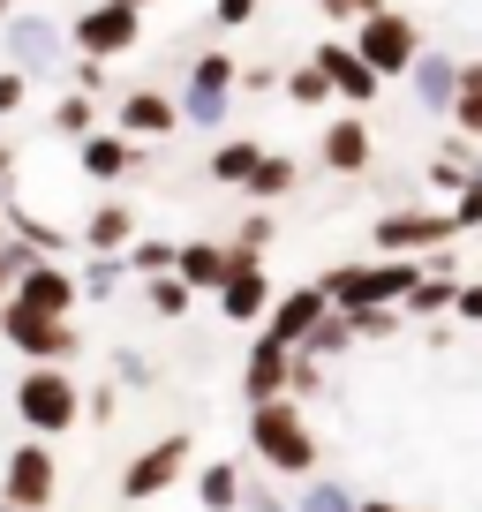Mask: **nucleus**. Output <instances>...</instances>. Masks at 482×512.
<instances>
[{
  "mask_svg": "<svg viewBox=\"0 0 482 512\" xmlns=\"http://www.w3.org/2000/svg\"><path fill=\"white\" fill-rule=\"evenodd\" d=\"M415 279H422L415 256H354V264H324L309 287L324 294V309L354 317V309H400Z\"/></svg>",
  "mask_w": 482,
  "mask_h": 512,
  "instance_id": "1",
  "label": "nucleus"
},
{
  "mask_svg": "<svg viewBox=\"0 0 482 512\" xmlns=\"http://www.w3.org/2000/svg\"><path fill=\"white\" fill-rule=\"evenodd\" d=\"M241 437H249V460L272 467V475H287V482H309L324 467V445H317V430H309V407H294V400L249 407Z\"/></svg>",
  "mask_w": 482,
  "mask_h": 512,
  "instance_id": "2",
  "label": "nucleus"
},
{
  "mask_svg": "<svg viewBox=\"0 0 482 512\" xmlns=\"http://www.w3.org/2000/svg\"><path fill=\"white\" fill-rule=\"evenodd\" d=\"M16 422L31 437H68V430H83V384H76V369H23L16 377Z\"/></svg>",
  "mask_w": 482,
  "mask_h": 512,
  "instance_id": "3",
  "label": "nucleus"
},
{
  "mask_svg": "<svg viewBox=\"0 0 482 512\" xmlns=\"http://www.w3.org/2000/svg\"><path fill=\"white\" fill-rule=\"evenodd\" d=\"M347 46L362 53V68H370L377 83H407V68L422 61V23L400 16V8H377V16H362L347 31Z\"/></svg>",
  "mask_w": 482,
  "mask_h": 512,
  "instance_id": "4",
  "label": "nucleus"
},
{
  "mask_svg": "<svg viewBox=\"0 0 482 512\" xmlns=\"http://www.w3.org/2000/svg\"><path fill=\"white\" fill-rule=\"evenodd\" d=\"M0 339H8L31 369L83 362V324L76 317H38V309H23V302H0Z\"/></svg>",
  "mask_w": 482,
  "mask_h": 512,
  "instance_id": "5",
  "label": "nucleus"
},
{
  "mask_svg": "<svg viewBox=\"0 0 482 512\" xmlns=\"http://www.w3.org/2000/svg\"><path fill=\"white\" fill-rule=\"evenodd\" d=\"M234 76H241V61L234 53H219V46H204L189 61V76H181V91H174V106H181V128H226V113H234Z\"/></svg>",
  "mask_w": 482,
  "mask_h": 512,
  "instance_id": "6",
  "label": "nucleus"
},
{
  "mask_svg": "<svg viewBox=\"0 0 482 512\" xmlns=\"http://www.w3.org/2000/svg\"><path fill=\"white\" fill-rule=\"evenodd\" d=\"M181 475H196V437L166 430V437H151L144 452H129V467H121V497H129V505H151V497H166Z\"/></svg>",
  "mask_w": 482,
  "mask_h": 512,
  "instance_id": "7",
  "label": "nucleus"
},
{
  "mask_svg": "<svg viewBox=\"0 0 482 512\" xmlns=\"http://www.w3.org/2000/svg\"><path fill=\"white\" fill-rule=\"evenodd\" d=\"M53 497H61V460H53L46 437H23V445L0 460V505H16V512H46Z\"/></svg>",
  "mask_w": 482,
  "mask_h": 512,
  "instance_id": "8",
  "label": "nucleus"
},
{
  "mask_svg": "<svg viewBox=\"0 0 482 512\" xmlns=\"http://www.w3.org/2000/svg\"><path fill=\"white\" fill-rule=\"evenodd\" d=\"M370 241H377V256H430V249H445V241H460V234H452L445 204H392V211H377Z\"/></svg>",
  "mask_w": 482,
  "mask_h": 512,
  "instance_id": "9",
  "label": "nucleus"
},
{
  "mask_svg": "<svg viewBox=\"0 0 482 512\" xmlns=\"http://www.w3.org/2000/svg\"><path fill=\"white\" fill-rule=\"evenodd\" d=\"M0 31H8V68H23V76L68 68V23H53L46 8H16Z\"/></svg>",
  "mask_w": 482,
  "mask_h": 512,
  "instance_id": "10",
  "label": "nucleus"
},
{
  "mask_svg": "<svg viewBox=\"0 0 482 512\" xmlns=\"http://www.w3.org/2000/svg\"><path fill=\"white\" fill-rule=\"evenodd\" d=\"M144 46V16H129V8H113V0H91L76 23H68V53H83V61H121V53Z\"/></svg>",
  "mask_w": 482,
  "mask_h": 512,
  "instance_id": "11",
  "label": "nucleus"
},
{
  "mask_svg": "<svg viewBox=\"0 0 482 512\" xmlns=\"http://www.w3.org/2000/svg\"><path fill=\"white\" fill-rule=\"evenodd\" d=\"M113 136H129V144H166V136H181V106L174 91H159V83H129V91L113 98Z\"/></svg>",
  "mask_w": 482,
  "mask_h": 512,
  "instance_id": "12",
  "label": "nucleus"
},
{
  "mask_svg": "<svg viewBox=\"0 0 482 512\" xmlns=\"http://www.w3.org/2000/svg\"><path fill=\"white\" fill-rule=\"evenodd\" d=\"M309 61L324 68V83H332V98H339L347 113H370V106H377V91H385V83L362 68V53H354L347 38H317V46H309Z\"/></svg>",
  "mask_w": 482,
  "mask_h": 512,
  "instance_id": "13",
  "label": "nucleus"
},
{
  "mask_svg": "<svg viewBox=\"0 0 482 512\" xmlns=\"http://www.w3.org/2000/svg\"><path fill=\"white\" fill-rule=\"evenodd\" d=\"M8 302L38 309V317H76V309H83V294H76V264H53V256H38L31 272L16 279V294H8Z\"/></svg>",
  "mask_w": 482,
  "mask_h": 512,
  "instance_id": "14",
  "label": "nucleus"
},
{
  "mask_svg": "<svg viewBox=\"0 0 482 512\" xmlns=\"http://www.w3.org/2000/svg\"><path fill=\"white\" fill-rule=\"evenodd\" d=\"M317 159L332 166V174H370V166H377L370 121H362V113H332V121H324V136H317Z\"/></svg>",
  "mask_w": 482,
  "mask_h": 512,
  "instance_id": "15",
  "label": "nucleus"
},
{
  "mask_svg": "<svg viewBox=\"0 0 482 512\" xmlns=\"http://www.w3.org/2000/svg\"><path fill=\"white\" fill-rule=\"evenodd\" d=\"M136 234H144V226H136V204L129 196H106V204H91V219L76 226V256H121Z\"/></svg>",
  "mask_w": 482,
  "mask_h": 512,
  "instance_id": "16",
  "label": "nucleus"
},
{
  "mask_svg": "<svg viewBox=\"0 0 482 512\" xmlns=\"http://www.w3.org/2000/svg\"><path fill=\"white\" fill-rule=\"evenodd\" d=\"M317 317H324V294H317V287H287V294H272V309H264L257 332L272 339V347H287V354H294L309 332H317Z\"/></svg>",
  "mask_w": 482,
  "mask_h": 512,
  "instance_id": "17",
  "label": "nucleus"
},
{
  "mask_svg": "<svg viewBox=\"0 0 482 512\" xmlns=\"http://www.w3.org/2000/svg\"><path fill=\"white\" fill-rule=\"evenodd\" d=\"M144 159H151V151L129 144V136H113V128H91V136L76 144L83 181H129V174H144Z\"/></svg>",
  "mask_w": 482,
  "mask_h": 512,
  "instance_id": "18",
  "label": "nucleus"
},
{
  "mask_svg": "<svg viewBox=\"0 0 482 512\" xmlns=\"http://www.w3.org/2000/svg\"><path fill=\"white\" fill-rule=\"evenodd\" d=\"M211 302H219L226 324H264V309H272V264H234Z\"/></svg>",
  "mask_w": 482,
  "mask_h": 512,
  "instance_id": "19",
  "label": "nucleus"
},
{
  "mask_svg": "<svg viewBox=\"0 0 482 512\" xmlns=\"http://www.w3.org/2000/svg\"><path fill=\"white\" fill-rule=\"evenodd\" d=\"M287 362L294 354L287 347H272V339H249V362H241V400L249 407H272V400H287Z\"/></svg>",
  "mask_w": 482,
  "mask_h": 512,
  "instance_id": "20",
  "label": "nucleus"
},
{
  "mask_svg": "<svg viewBox=\"0 0 482 512\" xmlns=\"http://www.w3.org/2000/svg\"><path fill=\"white\" fill-rule=\"evenodd\" d=\"M226 272H234V256H226V241H174V279L204 302V294L226 287Z\"/></svg>",
  "mask_w": 482,
  "mask_h": 512,
  "instance_id": "21",
  "label": "nucleus"
},
{
  "mask_svg": "<svg viewBox=\"0 0 482 512\" xmlns=\"http://www.w3.org/2000/svg\"><path fill=\"white\" fill-rule=\"evenodd\" d=\"M0 219H8V241H23L31 256H53V264H68V249H76V234L53 219H38L31 204H0Z\"/></svg>",
  "mask_w": 482,
  "mask_h": 512,
  "instance_id": "22",
  "label": "nucleus"
},
{
  "mask_svg": "<svg viewBox=\"0 0 482 512\" xmlns=\"http://www.w3.org/2000/svg\"><path fill=\"white\" fill-rule=\"evenodd\" d=\"M407 91H415V106H422V113H445V106H452V91H460V61H452V53H430V46H422V61L407 68Z\"/></svg>",
  "mask_w": 482,
  "mask_h": 512,
  "instance_id": "23",
  "label": "nucleus"
},
{
  "mask_svg": "<svg viewBox=\"0 0 482 512\" xmlns=\"http://www.w3.org/2000/svg\"><path fill=\"white\" fill-rule=\"evenodd\" d=\"M294 189H302V159H294V151H264L257 174L241 181V196H249L257 211H272L279 196H294Z\"/></svg>",
  "mask_w": 482,
  "mask_h": 512,
  "instance_id": "24",
  "label": "nucleus"
},
{
  "mask_svg": "<svg viewBox=\"0 0 482 512\" xmlns=\"http://www.w3.org/2000/svg\"><path fill=\"white\" fill-rule=\"evenodd\" d=\"M189 482H196V505L204 512H241V490H249V475L234 460H204Z\"/></svg>",
  "mask_w": 482,
  "mask_h": 512,
  "instance_id": "25",
  "label": "nucleus"
},
{
  "mask_svg": "<svg viewBox=\"0 0 482 512\" xmlns=\"http://www.w3.org/2000/svg\"><path fill=\"white\" fill-rule=\"evenodd\" d=\"M445 121H452V136L482 144V61H460V91H452Z\"/></svg>",
  "mask_w": 482,
  "mask_h": 512,
  "instance_id": "26",
  "label": "nucleus"
},
{
  "mask_svg": "<svg viewBox=\"0 0 482 512\" xmlns=\"http://www.w3.org/2000/svg\"><path fill=\"white\" fill-rule=\"evenodd\" d=\"M257 159H264V144H257V136H226V144H211L204 174H211V181H226V189H241V181L257 174Z\"/></svg>",
  "mask_w": 482,
  "mask_h": 512,
  "instance_id": "27",
  "label": "nucleus"
},
{
  "mask_svg": "<svg viewBox=\"0 0 482 512\" xmlns=\"http://www.w3.org/2000/svg\"><path fill=\"white\" fill-rule=\"evenodd\" d=\"M129 287V264H121V256H76V294L83 302H113V294Z\"/></svg>",
  "mask_w": 482,
  "mask_h": 512,
  "instance_id": "28",
  "label": "nucleus"
},
{
  "mask_svg": "<svg viewBox=\"0 0 482 512\" xmlns=\"http://www.w3.org/2000/svg\"><path fill=\"white\" fill-rule=\"evenodd\" d=\"M272 241H279V219L249 204V219L226 234V256H234V264H264V256H272Z\"/></svg>",
  "mask_w": 482,
  "mask_h": 512,
  "instance_id": "29",
  "label": "nucleus"
},
{
  "mask_svg": "<svg viewBox=\"0 0 482 512\" xmlns=\"http://www.w3.org/2000/svg\"><path fill=\"white\" fill-rule=\"evenodd\" d=\"M279 98H287V106H302V113H324V106H332V83H324V68L302 53V61L279 76Z\"/></svg>",
  "mask_w": 482,
  "mask_h": 512,
  "instance_id": "30",
  "label": "nucleus"
},
{
  "mask_svg": "<svg viewBox=\"0 0 482 512\" xmlns=\"http://www.w3.org/2000/svg\"><path fill=\"white\" fill-rule=\"evenodd\" d=\"M452 294H460V279H430V272H422L415 287H407L400 317L407 324H437V317H452Z\"/></svg>",
  "mask_w": 482,
  "mask_h": 512,
  "instance_id": "31",
  "label": "nucleus"
},
{
  "mask_svg": "<svg viewBox=\"0 0 482 512\" xmlns=\"http://www.w3.org/2000/svg\"><path fill=\"white\" fill-rule=\"evenodd\" d=\"M46 128H53V136H68V144H83V136H91V128H106V121H98V98L61 91V98H53V113H46Z\"/></svg>",
  "mask_w": 482,
  "mask_h": 512,
  "instance_id": "32",
  "label": "nucleus"
},
{
  "mask_svg": "<svg viewBox=\"0 0 482 512\" xmlns=\"http://www.w3.org/2000/svg\"><path fill=\"white\" fill-rule=\"evenodd\" d=\"M294 512H362V497L347 490V482H294Z\"/></svg>",
  "mask_w": 482,
  "mask_h": 512,
  "instance_id": "33",
  "label": "nucleus"
},
{
  "mask_svg": "<svg viewBox=\"0 0 482 512\" xmlns=\"http://www.w3.org/2000/svg\"><path fill=\"white\" fill-rule=\"evenodd\" d=\"M347 347H354V324L339 317V309H324V317H317V332H309L294 354H309V362H332V354H347Z\"/></svg>",
  "mask_w": 482,
  "mask_h": 512,
  "instance_id": "34",
  "label": "nucleus"
},
{
  "mask_svg": "<svg viewBox=\"0 0 482 512\" xmlns=\"http://www.w3.org/2000/svg\"><path fill=\"white\" fill-rule=\"evenodd\" d=\"M121 264H129V279H166L174 272V241H144L136 234L129 249H121Z\"/></svg>",
  "mask_w": 482,
  "mask_h": 512,
  "instance_id": "35",
  "label": "nucleus"
},
{
  "mask_svg": "<svg viewBox=\"0 0 482 512\" xmlns=\"http://www.w3.org/2000/svg\"><path fill=\"white\" fill-rule=\"evenodd\" d=\"M324 392H332V369L309 362V354H294V362H287V400L309 407V400H324Z\"/></svg>",
  "mask_w": 482,
  "mask_h": 512,
  "instance_id": "36",
  "label": "nucleus"
},
{
  "mask_svg": "<svg viewBox=\"0 0 482 512\" xmlns=\"http://www.w3.org/2000/svg\"><path fill=\"white\" fill-rule=\"evenodd\" d=\"M144 302H151V317H166V324H181V317H189V309H196V294H189V287H181V279H174V272H166V279H144Z\"/></svg>",
  "mask_w": 482,
  "mask_h": 512,
  "instance_id": "37",
  "label": "nucleus"
},
{
  "mask_svg": "<svg viewBox=\"0 0 482 512\" xmlns=\"http://www.w3.org/2000/svg\"><path fill=\"white\" fill-rule=\"evenodd\" d=\"M347 324H354V347H377V339H400L407 317H400V309H354Z\"/></svg>",
  "mask_w": 482,
  "mask_h": 512,
  "instance_id": "38",
  "label": "nucleus"
},
{
  "mask_svg": "<svg viewBox=\"0 0 482 512\" xmlns=\"http://www.w3.org/2000/svg\"><path fill=\"white\" fill-rule=\"evenodd\" d=\"M113 384H121V392H151V384H159V362L136 354V347H121L113 354Z\"/></svg>",
  "mask_w": 482,
  "mask_h": 512,
  "instance_id": "39",
  "label": "nucleus"
},
{
  "mask_svg": "<svg viewBox=\"0 0 482 512\" xmlns=\"http://www.w3.org/2000/svg\"><path fill=\"white\" fill-rule=\"evenodd\" d=\"M83 415H91V430H106V422L121 415V384H113V377H98L91 392H83Z\"/></svg>",
  "mask_w": 482,
  "mask_h": 512,
  "instance_id": "40",
  "label": "nucleus"
},
{
  "mask_svg": "<svg viewBox=\"0 0 482 512\" xmlns=\"http://www.w3.org/2000/svg\"><path fill=\"white\" fill-rule=\"evenodd\" d=\"M445 219H452V234H475V226H482V181H467V189L452 196Z\"/></svg>",
  "mask_w": 482,
  "mask_h": 512,
  "instance_id": "41",
  "label": "nucleus"
},
{
  "mask_svg": "<svg viewBox=\"0 0 482 512\" xmlns=\"http://www.w3.org/2000/svg\"><path fill=\"white\" fill-rule=\"evenodd\" d=\"M31 264H38V256L23 249V241H0V302H8V294H16V279L31 272Z\"/></svg>",
  "mask_w": 482,
  "mask_h": 512,
  "instance_id": "42",
  "label": "nucleus"
},
{
  "mask_svg": "<svg viewBox=\"0 0 482 512\" xmlns=\"http://www.w3.org/2000/svg\"><path fill=\"white\" fill-rule=\"evenodd\" d=\"M324 23H339V31H354L362 16H377V8H392V0H317Z\"/></svg>",
  "mask_w": 482,
  "mask_h": 512,
  "instance_id": "43",
  "label": "nucleus"
},
{
  "mask_svg": "<svg viewBox=\"0 0 482 512\" xmlns=\"http://www.w3.org/2000/svg\"><path fill=\"white\" fill-rule=\"evenodd\" d=\"M467 181H482V174H460V166H445V159H430V174H422V189H430V196H445V204H452V196H460V189H467Z\"/></svg>",
  "mask_w": 482,
  "mask_h": 512,
  "instance_id": "44",
  "label": "nucleus"
},
{
  "mask_svg": "<svg viewBox=\"0 0 482 512\" xmlns=\"http://www.w3.org/2000/svg\"><path fill=\"white\" fill-rule=\"evenodd\" d=\"M279 76H287V68L257 61V68H241V76H234V91H249V98H272V91H279Z\"/></svg>",
  "mask_w": 482,
  "mask_h": 512,
  "instance_id": "45",
  "label": "nucleus"
},
{
  "mask_svg": "<svg viewBox=\"0 0 482 512\" xmlns=\"http://www.w3.org/2000/svg\"><path fill=\"white\" fill-rule=\"evenodd\" d=\"M68 91L98 98V91H106V61H83V53H76V61H68Z\"/></svg>",
  "mask_w": 482,
  "mask_h": 512,
  "instance_id": "46",
  "label": "nucleus"
},
{
  "mask_svg": "<svg viewBox=\"0 0 482 512\" xmlns=\"http://www.w3.org/2000/svg\"><path fill=\"white\" fill-rule=\"evenodd\" d=\"M257 8L264 0H211V23H219V31H241V23H257Z\"/></svg>",
  "mask_w": 482,
  "mask_h": 512,
  "instance_id": "47",
  "label": "nucleus"
},
{
  "mask_svg": "<svg viewBox=\"0 0 482 512\" xmlns=\"http://www.w3.org/2000/svg\"><path fill=\"white\" fill-rule=\"evenodd\" d=\"M437 159L460 166V174H482V144H467V136H445V144H437Z\"/></svg>",
  "mask_w": 482,
  "mask_h": 512,
  "instance_id": "48",
  "label": "nucleus"
},
{
  "mask_svg": "<svg viewBox=\"0 0 482 512\" xmlns=\"http://www.w3.org/2000/svg\"><path fill=\"white\" fill-rule=\"evenodd\" d=\"M452 324H475V332H482V279H460V294H452Z\"/></svg>",
  "mask_w": 482,
  "mask_h": 512,
  "instance_id": "49",
  "label": "nucleus"
},
{
  "mask_svg": "<svg viewBox=\"0 0 482 512\" xmlns=\"http://www.w3.org/2000/svg\"><path fill=\"white\" fill-rule=\"evenodd\" d=\"M23 98H31V76H23V68H0V121L23 113Z\"/></svg>",
  "mask_w": 482,
  "mask_h": 512,
  "instance_id": "50",
  "label": "nucleus"
},
{
  "mask_svg": "<svg viewBox=\"0 0 482 512\" xmlns=\"http://www.w3.org/2000/svg\"><path fill=\"white\" fill-rule=\"evenodd\" d=\"M241 512H294V497H279L272 482H249V490H241Z\"/></svg>",
  "mask_w": 482,
  "mask_h": 512,
  "instance_id": "51",
  "label": "nucleus"
},
{
  "mask_svg": "<svg viewBox=\"0 0 482 512\" xmlns=\"http://www.w3.org/2000/svg\"><path fill=\"white\" fill-rule=\"evenodd\" d=\"M16 174V144H8V136H0V181Z\"/></svg>",
  "mask_w": 482,
  "mask_h": 512,
  "instance_id": "52",
  "label": "nucleus"
},
{
  "mask_svg": "<svg viewBox=\"0 0 482 512\" xmlns=\"http://www.w3.org/2000/svg\"><path fill=\"white\" fill-rule=\"evenodd\" d=\"M362 512H407V505H392V497H362Z\"/></svg>",
  "mask_w": 482,
  "mask_h": 512,
  "instance_id": "53",
  "label": "nucleus"
},
{
  "mask_svg": "<svg viewBox=\"0 0 482 512\" xmlns=\"http://www.w3.org/2000/svg\"><path fill=\"white\" fill-rule=\"evenodd\" d=\"M113 8H129V16H144V8H151V0H113Z\"/></svg>",
  "mask_w": 482,
  "mask_h": 512,
  "instance_id": "54",
  "label": "nucleus"
},
{
  "mask_svg": "<svg viewBox=\"0 0 482 512\" xmlns=\"http://www.w3.org/2000/svg\"><path fill=\"white\" fill-rule=\"evenodd\" d=\"M8 16H16V0H0V23H8Z\"/></svg>",
  "mask_w": 482,
  "mask_h": 512,
  "instance_id": "55",
  "label": "nucleus"
},
{
  "mask_svg": "<svg viewBox=\"0 0 482 512\" xmlns=\"http://www.w3.org/2000/svg\"><path fill=\"white\" fill-rule=\"evenodd\" d=\"M0 241H8V219H0Z\"/></svg>",
  "mask_w": 482,
  "mask_h": 512,
  "instance_id": "56",
  "label": "nucleus"
},
{
  "mask_svg": "<svg viewBox=\"0 0 482 512\" xmlns=\"http://www.w3.org/2000/svg\"><path fill=\"white\" fill-rule=\"evenodd\" d=\"M0 512H16V505H0Z\"/></svg>",
  "mask_w": 482,
  "mask_h": 512,
  "instance_id": "57",
  "label": "nucleus"
},
{
  "mask_svg": "<svg viewBox=\"0 0 482 512\" xmlns=\"http://www.w3.org/2000/svg\"><path fill=\"white\" fill-rule=\"evenodd\" d=\"M16 8H23V0H16Z\"/></svg>",
  "mask_w": 482,
  "mask_h": 512,
  "instance_id": "58",
  "label": "nucleus"
}]
</instances>
